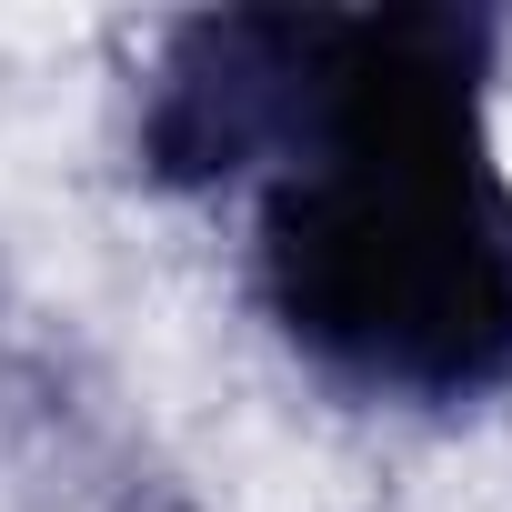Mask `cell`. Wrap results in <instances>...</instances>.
<instances>
[{
  "instance_id": "1",
  "label": "cell",
  "mask_w": 512,
  "mask_h": 512,
  "mask_svg": "<svg viewBox=\"0 0 512 512\" xmlns=\"http://www.w3.org/2000/svg\"><path fill=\"white\" fill-rule=\"evenodd\" d=\"M492 21L462 0L322 11L272 141L251 282L352 402L472 412L512 392V181L492 161Z\"/></svg>"
},
{
  "instance_id": "2",
  "label": "cell",
  "mask_w": 512,
  "mask_h": 512,
  "mask_svg": "<svg viewBox=\"0 0 512 512\" xmlns=\"http://www.w3.org/2000/svg\"><path fill=\"white\" fill-rule=\"evenodd\" d=\"M322 11H201L161 41L141 81V181L231 191L272 161L292 101L312 81Z\"/></svg>"
}]
</instances>
